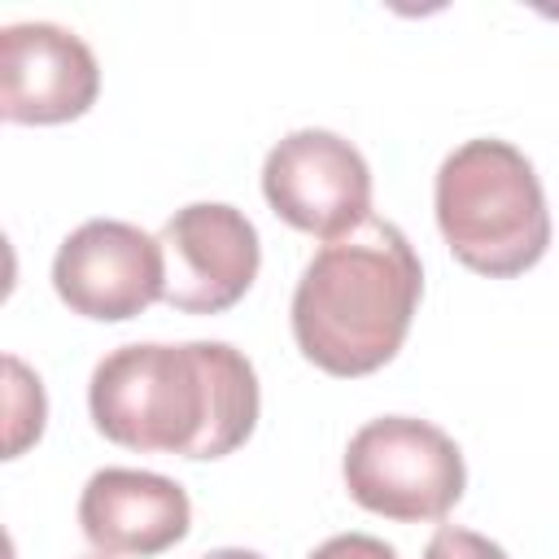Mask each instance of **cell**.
Listing matches in <instances>:
<instances>
[{"label": "cell", "instance_id": "6da1fadb", "mask_svg": "<svg viewBox=\"0 0 559 559\" xmlns=\"http://www.w3.org/2000/svg\"><path fill=\"white\" fill-rule=\"evenodd\" d=\"M258 406V371L227 341L118 345L87 380L96 432L140 454L223 459L253 437Z\"/></svg>", "mask_w": 559, "mask_h": 559}, {"label": "cell", "instance_id": "7a4b0ae2", "mask_svg": "<svg viewBox=\"0 0 559 559\" xmlns=\"http://www.w3.org/2000/svg\"><path fill=\"white\" fill-rule=\"evenodd\" d=\"M424 297V266L402 227L367 218L314 249L293 288V341L306 362L358 380L393 362Z\"/></svg>", "mask_w": 559, "mask_h": 559}, {"label": "cell", "instance_id": "3957f363", "mask_svg": "<svg viewBox=\"0 0 559 559\" xmlns=\"http://www.w3.org/2000/svg\"><path fill=\"white\" fill-rule=\"evenodd\" d=\"M445 249L476 275L511 280L550 249V210L533 162L493 135L459 144L432 183Z\"/></svg>", "mask_w": 559, "mask_h": 559}, {"label": "cell", "instance_id": "277c9868", "mask_svg": "<svg viewBox=\"0 0 559 559\" xmlns=\"http://www.w3.org/2000/svg\"><path fill=\"white\" fill-rule=\"evenodd\" d=\"M341 476L362 511L397 524L445 520L467 485L459 441L415 415L367 419L345 445Z\"/></svg>", "mask_w": 559, "mask_h": 559}, {"label": "cell", "instance_id": "5b68a950", "mask_svg": "<svg viewBox=\"0 0 559 559\" xmlns=\"http://www.w3.org/2000/svg\"><path fill=\"white\" fill-rule=\"evenodd\" d=\"M266 205L297 231L323 245L371 218V166L336 131H288L262 162Z\"/></svg>", "mask_w": 559, "mask_h": 559}, {"label": "cell", "instance_id": "8992f818", "mask_svg": "<svg viewBox=\"0 0 559 559\" xmlns=\"http://www.w3.org/2000/svg\"><path fill=\"white\" fill-rule=\"evenodd\" d=\"M52 288L83 319H135L166 293L162 240L122 218H87L61 240Z\"/></svg>", "mask_w": 559, "mask_h": 559}, {"label": "cell", "instance_id": "52a82bcc", "mask_svg": "<svg viewBox=\"0 0 559 559\" xmlns=\"http://www.w3.org/2000/svg\"><path fill=\"white\" fill-rule=\"evenodd\" d=\"M166 293L162 301L183 314H223L258 280V227L227 201H192L162 227Z\"/></svg>", "mask_w": 559, "mask_h": 559}, {"label": "cell", "instance_id": "ba28073f", "mask_svg": "<svg viewBox=\"0 0 559 559\" xmlns=\"http://www.w3.org/2000/svg\"><path fill=\"white\" fill-rule=\"evenodd\" d=\"M100 96L92 48L57 22H13L0 31V114L17 127L83 118Z\"/></svg>", "mask_w": 559, "mask_h": 559}, {"label": "cell", "instance_id": "9c48e42d", "mask_svg": "<svg viewBox=\"0 0 559 559\" xmlns=\"http://www.w3.org/2000/svg\"><path fill=\"white\" fill-rule=\"evenodd\" d=\"M79 528L105 559H153L188 537L192 502L162 472L100 467L79 493Z\"/></svg>", "mask_w": 559, "mask_h": 559}, {"label": "cell", "instance_id": "30bf717a", "mask_svg": "<svg viewBox=\"0 0 559 559\" xmlns=\"http://www.w3.org/2000/svg\"><path fill=\"white\" fill-rule=\"evenodd\" d=\"M4 371H9V441H4V459H17L31 441H39L44 432V415H48V402H44V384L35 371H26L22 358H4Z\"/></svg>", "mask_w": 559, "mask_h": 559}, {"label": "cell", "instance_id": "8fae6325", "mask_svg": "<svg viewBox=\"0 0 559 559\" xmlns=\"http://www.w3.org/2000/svg\"><path fill=\"white\" fill-rule=\"evenodd\" d=\"M424 559H511L498 542H489L485 533L459 528V524H441L432 533V542L424 546Z\"/></svg>", "mask_w": 559, "mask_h": 559}, {"label": "cell", "instance_id": "7c38bea8", "mask_svg": "<svg viewBox=\"0 0 559 559\" xmlns=\"http://www.w3.org/2000/svg\"><path fill=\"white\" fill-rule=\"evenodd\" d=\"M306 559H397V550L371 533H336L323 546H314Z\"/></svg>", "mask_w": 559, "mask_h": 559}, {"label": "cell", "instance_id": "4fadbf2b", "mask_svg": "<svg viewBox=\"0 0 559 559\" xmlns=\"http://www.w3.org/2000/svg\"><path fill=\"white\" fill-rule=\"evenodd\" d=\"M201 559H262V555L258 550H245V546H218V550H210Z\"/></svg>", "mask_w": 559, "mask_h": 559}]
</instances>
